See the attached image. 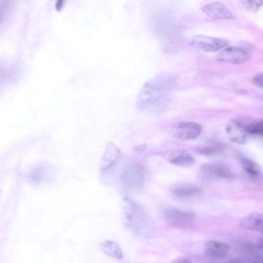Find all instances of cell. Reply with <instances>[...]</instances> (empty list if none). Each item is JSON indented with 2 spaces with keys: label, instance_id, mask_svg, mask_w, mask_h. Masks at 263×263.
Wrapping results in <instances>:
<instances>
[{
  "label": "cell",
  "instance_id": "cb8c5ba5",
  "mask_svg": "<svg viewBox=\"0 0 263 263\" xmlns=\"http://www.w3.org/2000/svg\"><path fill=\"white\" fill-rule=\"evenodd\" d=\"M146 145L145 144H140L134 147V151L138 153H141L143 152L146 148Z\"/></svg>",
  "mask_w": 263,
  "mask_h": 263
},
{
  "label": "cell",
  "instance_id": "30bf717a",
  "mask_svg": "<svg viewBox=\"0 0 263 263\" xmlns=\"http://www.w3.org/2000/svg\"><path fill=\"white\" fill-rule=\"evenodd\" d=\"M203 12L212 20H233L234 16L220 2L208 4L201 8Z\"/></svg>",
  "mask_w": 263,
  "mask_h": 263
},
{
  "label": "cell",
  "instance_id": "9a60e30c",
  "mask_svg": "<svg viewBox=\"0 0 263 263\" xmlns=\"http://www.w3.org/2000/svg\"><path fill=\"white\" fill-rule=\"evenodd\" d=\"M170 163L179 166H189L195 162L194 157L183 150H177L170 154L168 157Z\"/></svg>",
  "mask_w": 263,
  "mask_h": 263
},
{
  "label": "cell",
  "instance_id": "7a4b0ae2",
  "mask_svg": "<svg viewBox=\"0 0 263 263\" xmlns=\"http://www.w3.org/2000/svg\"><path fill=\"white\" fill-rule=\"evenodd\" d=\"M121 212L123 224L130 233L137 236L144 234L148 217L140 203L133 198L126 196L121 203Z\"/></svg>",
  "mask_w": 263,
  "mask_h": 263
},
{
  "label": "cell",
  "instance_id": "6da1fadb",
  "mask_svg": "<svg viewBox=\"0 0 263 263\" xmlns=\"http://www.w3.org/2000/svg\"><path fill=\"white\" fill-rule=\"evenodd\" d=\"M172 78L160 73L147 81L142 86L136 101L137 108L143 112L157 114L162 111L168 99Z\"/></svg>",
  "mask_w": 263,
  "mask_h": 263
},
{
  "label": "cell",
  "instance_id": "9c48e42d",
  "mask_svg": "<svg viewBox=\"0 0 263 263\" xmlns=\"http://www.w3.org/2000/svg\"><path fill=\"white\" fill-rule=\"evenodd\" d=\"M165 218L172 223L177 226H186L194 218V213L190 211L184 210L172 206H167L163 210Z\"/></svg>",
  "mask_w": 263,
  "mask_h": 263
},
{
  "label": "cell",
  "instance_id": "4fadbf2b",
  "mask_svg": "<svg viewBox=\"0 0 263 263\" xmlns=\"http://www.w3.org/2000/svg\"><path fill=\"white\" fill-rule=\"evenodd\" d=\"M229 246L222 242L209 240L204 245L205 255L212 258H223L229 251Z\"/></svg>",
  "mask_w": 263,
  "mask_h": 263
},
{
  "label": "cell",
  "instance_id": "5b68a950",
  "mask_svg": "<svg viewBox=\"0 0 263 263\" xmlns=\"http://www.w3.org/2000/svg\"><path fill=\"white\" fill-rule=\"evenodd\" d=\"M120 183L126 189L140 190L144 181V170L136 162L129 163L121 171L119 178Z\"/></svg>",
  "mask_w": 263,
  "mask_h": 263
},
{
  "label": "cell",
  "instance_id": "52a82bcc",
  "mask_svg": "<svg viewBox=\"0 0 263 263\" xmlns=\"http://www.w3.org/2000/svg\"><path fill=\"white\" fill-rule=\"evenodd\" d=\"M191 44L192 46L200 50L215 52L226 47L229 42L223 39L196 35L192 37Z\"/></svg>",
  "mask_w": 263,
  "mask_h": 263
},
{
  "label": "cell",
  "instance_id": "603a6c76",
  "mask_svg": "<svg viewBox=\"0 0 263 263\" xmlns=\"http://www.w3.org/2000/svg\"><path fill=\"white\" fill-rule=\"evenodd\" d=\"M171 263H192V262L189 258L181 257L176 259Z\"/></svg>",
  "mask_w": 263,
  "mask_h": 263
},
{
  "label": "cell",
  "instance_id": "ffe728a7",
  "mask_svg": "<svg viewBox=\"0 0 263 263\" xmlns=\"http://www.w3.org/2000/svg\"><path fill=\"white\" fill-rule=\"evenodd\" d=\"M262 257H250L245 256L233 259L229 263H262Z\"/></svg>",
  "mask_w": 263,
  "mask_h": 263
},
{
  "label": "cell",
  "instance_id": "3957f363",
  "mask_svg": "<svg viewBox=\"0 0 263 263\" xmlns=\"http://www.w3.org/2000/svg\"><path fill=\"white\" fill-rule=\"evenodd\" d=\"M120 156L119 148L114 143H108L100 164V176L102 183L109 184L113 181Z\"/></svg>",
  "mask_w": 263,
  "mask_h": 263
},
{
  "label": "cell",
  "instance_id": "7c38bea8",
  "mask_svg": "<svg viewBox=\"0 0 263 263\" xmlns=\"http://www.w3.org/2000/svg\"><path fill=\"white\" fill-rule=\"evenodd\" d=\"M172 195L178 199L192 198L198 196L202 192L201 189L195 185L180 184L173 186L171 191Z\"/></svg>",
  "mask_w": 263,
  "mask_h": 263
},
{
  "label": "cell",
  "instance_id": "277c9868",
  "mask_svg": "<svg viewBox=\"0 0 263 263\" xmlns=\"http://www.w3.org/2000/svg\"><path fill=\"white\" fill-rule=\"evenodd\" d=\"M199 174L202 180L210 182L218 180L231 181L236 178V174L230 166L220 162L206 163L202 165Z\"/></svg>",
  "mask_w": 263,
  "mask_h": 263
},
{
  "label": "cell",
  "instance_id": "7402d4cb",
  "mask_svg": "<svg viewBox=\"0 0 263 263\" xmlns=\"http://www.w3.org/2000/svg\"><path fill=\"white\" fill-rule=\"evenodd\" d=\"M262 73H258L256 75L253 79V83L256 86L262 88Z\"/></svg>",
  "mask_w": 263,
  "mask_h": 263
},
{
  "label": "cell",
  "instance_id": "5bb4252c",
  "mask_svg": "<svg viewBox=\"0 0 263 263\" xmlns=\"http://www.w3.org/2000/svg\"><path fill=\"white\" fill-rule=\"evenodd\" d=\"M240 225L246 230L262 232V215L259 212L250 213L241 218Z\"/></svg>",
  "mask_w": 263,
  "mask_h": 263
},
{
  "label": "cell",
  "instance_id": "d6986e66",
  "mask_svg": "<svg viewBox=\"0 0 263 263\" xmlns=\"http://www.w3.org/2000/svg\"><path fill=\"white\" fill-rule=\"evenodd\" d=\"M247 133L250 135L262 137L263 135V122L257 121L249 124L246 128Z\"/></svg>",
  "mask_w": 263,
  "mask_h": 263
},
{
  "label": "cell",
  "instance_id": "44dd1931",
  "mask_svg": "<svg viewBox=\"0 0 263 263\" xmlns=\"http://www.w3.org/2000/svg\"><path fill=\"white\" fill-rule=\"evenodd\" d=\"M240 3L249 10L252 12L257 11L262 6V1H242Z\"/></svg>",
  "mask_w": 263,
  "mask_h": 263
},
{
  "label": "cell",
  "instance_id": "ac0fdd59",
  "mask_svg": "<svg viewBox=\"0 0 263 263\" xmlns=\"http://www.w3.org/2000/svg\"><path fill=\"white\" fill-rule=\"evenodd\" d=\"M240 163L243 169L249 175L253 177H258L261 171V166L254 161L247 158H242Z\"/></svg>",
  "mask_w": 263,
  "mask_h": 263
},
{
  "label": "cell",
  "instance_id": "e0dca14e",
  "mask_svg": "<svg viewBox=\"0 0 263 263\" xmlns=\"http://www.w3.org/2000/svg\"><path fill=\"white\" fill-rule=\"evenodd\" d=\"M195 151L199 155L213 156L222 154L224 151V146L219 143H212L199 146Z\"/></svg>",
  "mask_w": 263,
  "mask_h": 263
},
{
  "label": "cell",
  "instance_id": "8992f818",
  "mask_svg": "<svg viewBox=\"0 0 263 263\" xmlns=\"http://www.w3.org/2000/svg\"><path fill=\"white\" fill-rule=\"evenodd\" d=\"M250 58L249 52L246 48L239 46L227 47L215 57L216 61L233 64L243 63Z\"/></svg>",
  "mask_w": 263,
  "mask_h": 263
},
{
  "label": "cell",
  "instance_id": "2e32d148",
  "mask_svg": "<svg viewBox=\"0 0 263 263\" xmlns=\"http://www.w3.org/2000/svg\"><path fill=\"white\" fill-rule=\"evenodd\" d=\"M100 249L105 254L116 259H122L123 253L119 245L115 241L106 240L99 245Z\"/></svg>",
  "mask_w": 263,
  "mask_h": 263
},
{
  "label": "cell",
  "instance_id": "8fae6325",
  "mask_svg": "<svg viewBox=\"0 0 263 263\" xmlns=\"http://www.w3.org/2000/svg\"><path fill=\"white\" fill-rule=\"evenodd\" d=\"M226 130L232 142L238 144L245 142L247 132L246 127L240 121L236 119L230 120L226 124Z\"/></svg>",
  "mask_w": 263,
  "mask_h": 263
},
{
  "label": "cell",
  "instance_id": "ba28073f",
  "mask_svg": "<svg viewBox=\"0 0 263 263\" xmlns=\"http://www.w3.org/2000/svg\"><path fill=\"white\" fill-rule=\"evenodd\" d=\"M202 132V127L193 122L183 121L175 124L172 127L171 133L176 138L188 140L197 138Z\"/></svg>",
  "mask_w": 263,
  "mask_h": 263
}]
</instances>
